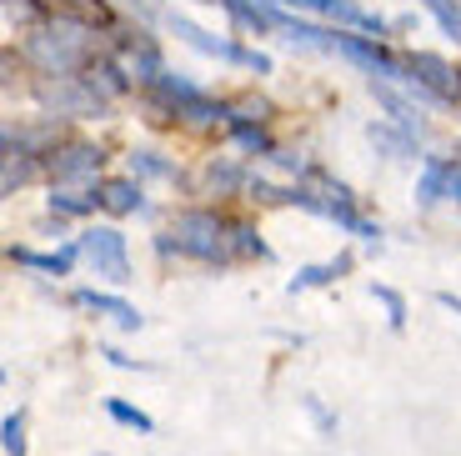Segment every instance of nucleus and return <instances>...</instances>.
<instances>
[{"mask_svg":"<svg viewBox=\"0 0 461 456\" xmlns=\"http://www.w3.org/2000/svg\"><path fill=\"white\" fill-rule=\"evenodd\" d=\"M25 56H31V66L46 70V76L66 80L70 70L91 66V35H86V25L56 21V25H46V31H35L31 41H25Z\"/></svg>","mask_w":461,"mask_h":456,"instance_id":"nucleus-1","label":"nucleus"},{"mask_svg":"<svg viewBox=\"0 0 461 456\" xmlns=\"http://www.w3.org/2000/svg\"><path fill=\"white\" fill-rule=\"evenodd\" d=\"M171 246L191 261H230V221H221L216 211H181L171 236L161 241V251H171Z\"/></svg>","mask_w":461,"mask_h":456,"instance_id":"nucleus-2","label":"nucleus"},{"mask_svg":"<svg viewBox=\"0 0 461 456\" xmlns=\"http://www.w3.org/2000/svg\"><path fill=\"white\" fill-rule=\"evenodd\" d=\"M166 25H171L176 35H181L191 50H201V56H216V60H236V66H246V70H271V56H261V50H246V46H236V41H226V35H211V31H201L196 21H185V15H176V11H166Z\"/></svg>","mask_w":461,"mask_h":456,"instance_id":"nucleus-3","label":"nucleus"},{"mask_svg":"<svg viewBox=\"0 0 461 456\" xmlns=\"http://www.w3.org/2000/svg\"><path fill=\"white\" fill-rule=\"evenodd\" d=\"M81 251H86V261H91L101 276H111L115 286L131 281V251H126V236H121L115 226H91L81 236Z\"/></svg>","mask_w":461,"mask_h":456,"instance_id":"nucleus-4","label":"nucleus"},{"mask_svg":"<svg viewBox=\"0 0 461 456\" xmlns=\"http://www.w3.org/2000/svg\"><path fill=\"white\" fill-rule=\"evenodd\" d=\"M41 105L46 111H56V115H81V121H95V115H105V101L86 86L81 76H66V80H46L41 86Z\"/></svg>","mask_w":461,"mask_h":456,"instance_id":"nucleus-5","label":"nucleus"},{"mask_svg":"<svg viewBox=\"0 0 461 456\" xmlns=\"http://www.w3.org/2000/svg\"><path fill=\"white\" fill-rule=\"evenodd\" d=\"M101 150L95 146H86V141H70V146H60V150H50V176H56L60 186H101Z\"/></svg>","mask_w":461,"mask_h":456,"instance_id":"nucleus-6","label":"nucleus"},{"mask_svg":"<svg viewBox=\"0 0 461 456\" xmlns=\"http://www.w3.org/2000/svg\"><path fill=\"white\" fill-rule=\"evenodd\" d=\"M406 76H411V86H421V91L437 96V101H461V70H451L447 60L431 56V50L406 56Z\"/></svg>","mask_w":461,"mask_h":456,"instance_id":"nucleus-7","label":"nucleus"},{"mask_svg":"<svg viewBox=\"0 0 461 456\" xmlns=\"http://www.w3.org/2000/svg\"><path fill=\"white\" fill-rule=\"evenodd\" d=\"M341 56H351L361 70H371V76H381V80H406L411 86V76H406V60H396L392 50H381L376 41H366V35H341Z\"/></svg>","mask_w":461,"mask_h":456,"instance_id":"nucleus-8","label":"nucleus"},{"mask_svg":"<svg viewBox=\"0 0 461 456\" xmlns=\"http://www.w3.org/2000/svg\"><path fill=\"white\" fill-rule=\"evenodd\" d=\"M115 60L126 66V76L146 80V86H156V80L166 76V60H161V50L150 46L146 35H136V41H126V46L115 50Z\"/></svg>","mask_w":461,"mask_h":456,"instance_id":"nucleus-9","label":"nucleus"},{"mask_svg":"<svg viewBox=\"0 0 461 456\" xmlns=\"http://www.w3.org/2000/svg\"><path fill=\"white\" fill-rule=\"evenodd\" d=\"M70 306L95 311V316H111L121 331H140V311L131 306V301H121V296H105V291H76V296H70Z\"/></svg>","mask_w":461,"mask_h":456,"instance_id":"nucleus-10","label":"nucleus"},{"mask_svg":"<svg viewBox=\"0 0 461 456\" xmlns=\"http://www.w3.org/2000/svg\"><path fill=\"white\" fill-rule=\"evenodd\" d=\"M56 21H70V25H86V31H111L115 11L111 0H50Z\"/></svg>","mask_w":461,"mask_h":456,"instance_id":"nucleus-11","label":"nucleus"},{"mask_svg":"<svg viewBox=\"0 0 461 456\" xmlns=\"http://www.w3.org/2000/svg\"><path fill=\"white\" fill-rule=\"evenodd\" d=\"M95 196H101V205L111 211V216H136L140 205V181L136 176H105L101 186H95Z\"/></svg>","mask_w":461,"mask_h":456,"instance_id":"nucleus-12","label":"nucleus"},{"mask_svg":"<svg viewBox=\"0 0 461 456\" xmlns=\"http://www.w3.org/2000/svg\"><path fill=\"white\" fill-rule=\"evenodd\" d=\"M81 80L91 86L101 101H121V96L131 91V76H126V66L121 60H91V66L81 70Z\"/></svg>","mask_w":461,"mask_h":456,"instance_id":"nucleus-13","label":"nucleus"},{"mask_svg":"<svg viewBox=\"0 0 461 456\" xmlns=\"http://www.w3.org/2000/svg\"><path fill=\"white\" fill-rule=\"evenodd\" d=\"M31 176H35L31 150H25V146H15V141L5 136V166H0V191H5V196H15L25 181H31Z\"/></svg>","mask_w":461,"mask_h":456,"instance_id":"nucleus-14","label":"nucleus"},{"mask_svg":"<svg viewBox=\"0 0 461 456\" xmlns=\"http://www.w3.org/2000/svg\"><path fill=\"white\" fill-rule=\"evenodd\" d=\"M371 91H376V101L386 105V111H392V121L406 131V136H421V131H427V126H421V115H416V105H411V101H402V96H396L392 86H386V80H381V86L371 80Z\"/></svg>","mask_w":461,"mask_h":456,"instance_id":"nucleus-15","label":"nucleus"},{"mask_svg":"<svg viewBox=\"0 0 461 456\" xmlns=\"http://www.w3.org/2000/svg\"><path fill=\"white\" fill-rule=\"evenodd\" d=\"M341 271H351V256H336V261H321V266H301V271L291 276L286 291L296 296V291H312V286H331Z\"/></svg>","mask_w":461,"mask_h":456,"instance_id":"nucleus-16","label":"nucleus"},{"mask_svg":"<svg viewBox=\"0 0 461 456\" xmlns=\"http://www.w3.org/2000/svg\"><path fill=\"white\" fill-rule=\"evenodd\" d=\"M11 261H21V266H35V271H56V276H66L70 266H76V246H66V251H56V256H41V251H25V246H11Z\"/></svg>","mask_w":461,"mask_h":456,"instance_id":"nucleus-17","label":"nucleus"},{"mask_svg":"<svg viewBox=\"0 0 461 456\" xmlns=\"http://www.w3.org/2000/svg\"><path fill=\"white\" fill-rule=\"evenodd\" d=\"M366 141L376 150H386V160H411L416 156L411 136H406V131H392V126H366Z\"/></svg>","mask_w":461,"mask_h":456,"instance_id":"nucleus-18","label":"nucleus"},{"mask_svg":"<svg viewBox=\"0 0 461 456\" xmlns=\"http://www.w3.org/2000/svg\"><path fill=\"white\" fill-rule=\"evenodd\" d=\"M241 186H246L241 166H230V160H211L206 166V191L211 196H230V191H241Z\"/></svg>","mask_w":461,"mask_h":456,"instance_id":"nucleus-19","label":"nucleus"},{"mask_svg":"<svg viewBox=\"0 0 461 456\" xmlns=\"http://www.w3.org/2000/svg\"><path fill=\"white\" fill-rule=\"evenodd\" d=\"M447 196V160H427V171L416 181V201L421 205H437Z\"/></svg>","mask_w":461,"mask_h":456,"instance_id":"nucleus-20","label":"nucleus"},{"mask_svg":"<svg viewBox=\"0 0 461 456\" xmlns=\"http://www.w3.org/2000/svg\"><path fill=\"white\" fill-rule=\"evenodd\" d=\"M95 205H101V196L70 191V186H60V191H50V211H60V216H86V211H95Z\"/></svg>","mask_w":461,"mask_h":456,"instance_id":"nucleus-21","label":"nucleus"},{"mask_svg":"<svg viewBox=\"0 0 461 456\" xmlns=\"http://www.w3.org/2000/svg\"><path fill=\"white\" fill-rule=\"evenodd\" d=\"M230 256H266V241L251 221H230Z\"/></svg>","mask_w":461,"mask_h":456,"instance_id":"nucleus-22","label":"nucleus"},{"mask_svg":"<svg viewBox=\"0 0 461 456\" xmlns=\"http://www.w3.org/2000/svg\"><path fill=\"white\" fill-rule=\"evenodd\" d=\"M230 131H236V146H246V150H251V156H276V141H271V136H266V126H230Z\"/></svg>","mask_w":461,"mask_h":456,"instance_id":"nucleus-23","label":"nucleus"},{"mask_svg":"<svg viewBox=\"0 0 461 456\" xmlns=\"http://www.w3.org/2000/svg\"><path fill=\"white\" fill-rule=\"evenodd\" d=\"M105 411H111V416H115L121 426H136V432H156V422H150L146 411H140V406H131V401H121V397H111V401H105Z\"/></svg>","mask_w":461,"mask_h":456,"instance_id":"nucleus-24","label":"nucleus"},{"mask_svg":"<svg viewBox=\"0 0 461 456\" xmlns=\"http://www.w3.org/2000/svg\"><path fill=\"white\" fill-rule=\"evenodd\" d=\"M0 442H5V456H25V411H11V416H5Z\"/></svg>","mask_w":461,"mask_h":456,"instance_id":"nucleus-25","label":"nucleus"},{"mask_svg":"<svg viewBox=\"0 0 461 456\" xmlns=\"http://www.w3.org/2000/svg\"><path fill=\"white\" fill-rule=\"evenodd\" d=\"M371 296H376L381 306H386V321H392L396 331L406 326V301H402V291H392V286H371Z\"/></svg>","mask_w":461,"mask_h":456,"instance_id":"nucleus-26","label":"nucleus"},{"mask_svg":"<svg viewBox=\"0 0 461 456\" xmlns=\"http://www.w3.org/2000/svg\"><path fill=\"white\" fill-rule=\"evenodd\" d=\"M131 176H136V181H140V176H161V181H166L171 166H166L161 156H150V150H136V156H131Z\"/></svg>","mask_w":461,"mask_h":456,"instance_id":"nucleus-27","label":"nucleus"},{"mask_svg":"<svg viewBox=\"0 0 461 456\" xmlns=\"http://www.w3.org/2000/svg\"><path fill=\"white\" fill-rule=\"evenodd\" d=\"M431 11H437L441 31L456 35V41H461V0H431Z\"/></svg>","mask_w":461,"mask_h":456,"instance_id":"nucleus-28","label":"nucleus"},{"mask_svg":"<svg viewBox=\"0 0 461 456\" xmlns=\"http://www.w3.org/2000/svg\"><path fill=\"white\" fill-rule=\"evenodd\" d=\"M105 361H111V366H121V371H150V366L146 361H136V356H126V351H115V346H105Z\"/></svg>","mask_w":461,"mask_h":456,"instance_id":"nucleus-29","label":"nucleus"},{"mask_svg":"<svg viewBox=\"0 0 461 456\" xmlns=\"http://www.w3.org/2000/svg\"><path fill=\"white\" fill-rule=\"evenodd\" d=\"M306 411H312V416H316V426H321V436H336V422H331V416H326V406H321V401H316V397H306Z\"/></svg>","mask_w":461,"mask_h":456,"instance_id":"nucleus-30","label":"nucleus"},{"mask_svg":"<svg viewBox=\"0 0 461 456\" xmlns=\"http://www.w3.org/2000/svg\"><path fill=\"white\" fill-rule=\"evenodd\" d=\"M447 196L461 201V160H447Z\"/></svg>","mask_w":461,"mask_h":456,"instance_id":"nucleus-31","label":"nucleus"},{"mask_svg":"<svg viewBox=\"0 0 461 456\" xmlns=\"http://www.w3.org/2000/svg\"><path fill=\"white\" fill-rule=\"evenodd\" d=\"M437 301H441V306H451V311H456V316H461V301H456V296H451V291H441V296H437Z\"/></svg>","mask_w":461,"mask_h":456,"instance_id":"nucleus-32","label":"nucleus"}]
</instances>
